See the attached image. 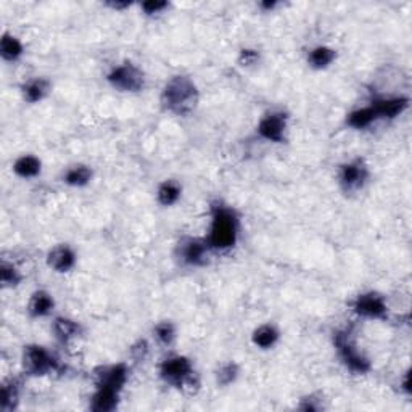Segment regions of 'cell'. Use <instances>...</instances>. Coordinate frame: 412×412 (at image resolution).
Returning <instances> with one entry per match:
<instances>
[{
	"instance_id": "cell-11",
	"label": "cell",
	"mask_w": 412,
	"mask_h": 412,
	"mask_svg": "<svg viewBox=\"0 0 412 412\" xmlns=\"http://www.w3.org/2000/svg\"><path fill=\"white\" fill-rule=\"evenodd\" d=\"M372 108L377 113V118L390 121L396 119L408 112L411 105V99L408 95H386V97H377L371 102Z\"/></svg>"
},
{
	"instance_id": "cell-30",
	"label": "cell",
	"mask_w": 412,
	"mask_h": 412,
	"mask_svg": "<svg viewBox=\"0 0 412 412\" xmlns=\"http://www.w3.org/2000/svg\"><path fill=\"white\" fill-rule=\"evenodd\" d=\"M259 58H261V55H259V50H256V48L245 47L239 52V65L244 66V68H250V66L258 65Z\"/></svg>"
},
{
	"instance_id": "cell-20",
	"label": "cell",
	"mask_w": 412,
	"mask_h": 412,
	"mask_svg": "<svg viewBox=\"0 0 412 412\" xmlns=\"http://www.w3.org/2000/svg\"><path fill=\"white\" fill-rule=\"evenodd\" d=\"M335 60H337V50L329 45L313 47L311 50L308 52V57H306L309 68H313L316 71L330 68V66L335 63Z\"/></svg>"
},
{
	"instance_id": "cell-8",
	"label": "cell",
	"mask_w": 412,
	"mask_h": 412,
	"mask_svg": "<svg viewBox=\"0 0 412 412\" xmlns=\"http://www.w3.org/2000/svg\"><path fill=\"white\" fill-rule=\"evenodd\" d=\"M211 248L206 239L184 237L175 245V258L187 268H205L210 264Z\"/></svg>"
},
{
	"instance_id": "cell-25",
	"label": "cell",
	"mask_w": 412,
	"mask_h": 412,
	"mask_svg": "<svg viewBox=\"0 0 412 412\" xmlns=\"http://www.w3.org/2000/svg\"><path fill=\"white\" fill-rule=\"evenodd\" d=\"M20 404V384L18 380L10 379L2 385V399H0V409L4 412H11Z\"/></svg>"
},
{
	"instance_id": "cell-24",
	"label": "cell",
	"mask_w": 412,
	"mask_h": 412,
	"mask_svg": "<svg viewBox=\"0 0 412 412\" xmlns=\"http://www.w3.org/2000/svg\"><path fill=\"white\" fill-rule=\"evenodd\" d=\"M23 55H24L23 42L13 34L4 33L2 39H0V57H2L4 62L15 63Z\"/></svg>"
},
{
	"instance_id": "cell-32",
	"label": "cell",
	"mask_w": 412,
	"mask_h": 412,
	"mask_svg": "<svg viewBox=\"0 0 412 412\" xmlns=\"http://www.w3.org/2000/svg\"><path fill=\"white\" fill-rule=\"evenodd\" d=\"M399 391L403 393L406 396L412 395V389H411V369H408L401 377H399Z\"/></svg>"
},
{
	"instance_id": "cell-17",
	"label": "cell",
	"mask_w": 412,
	"mask_h": 412,
	"mask_svg": "<svg viewBox=\"0 0 412 412\" xmlns=\"http://www.w3.org/2000/svg\"><path fill=\"white\" fill-rule=\"evenodd\" d=\"M52 332L62 345H68L82 335V325L75 319L60 316L52 322Z\"/></svg>"
},
{
	"instance_id": "cell-19",
	"label": "cell",
	"mask_w": 412,
	"mask_h": 412,
	"mask_svg": "<svg viewBox=\"0 0 412 412\" xmlns=\"http://www.w3.org/2000/svg\"><path fill=\"white\" fill-rule=\"evenodd\" d=\"M281 340V330L277 329L274 324H261L251 333V343L258 349L268 351L276 347V345Z\"/></svg>"
},
{
	"instance_id": "cell-15",
	"label": "cell",
	"mask_w": 412,
	"mask_h": 412,
	"mask_svg": "<svg viewBox=\"0 0 412 412\" xmlns=\"http://www.w3.org/2000/svg\"><path fill=\"white\" fill-rule=\"evenodd\" d=\"M119 398L121 391L107 389V386H95V391L89 403V409L94 412H113L118 409Z\"/></svg>"
},
{
	"instance_id": "cell-22",
	"label": "cell",
	"mask_w": 412,
	"mask_h": 412,
	"mask_svg": "<svg viewBox=\"0 0 412 412\" xmlns=\"http://www.w3.org/2000/svg\"><path fill=\"white\" fill-rule=\"evenodd\" d=\"M13 173L20 179H34L42 173V161L36 155H21L13 163Z\"/></svg>"
},
{
	"instance_id": "cell-2",
	"label": "cell",
	"mask_w": 412,
	"mask_h": 412,
	"mask_svg": "<svg viewBox=\"0 0 412 412\" xmlns=\"http://www.w3.org/2000/svg\"><path fill=\"white\" fill-rule=\"evenodd\" d=\"M161 108L174 116H190L200 103V90L190 76L175 75L165 82L160 94Z\"/></svg>"
},
{
	"instance_id": "cell-18",
	"label": "cell",
	"mask_w": 412,
	"mask_h": 412,
	"mask_svg": "<svg viewBox=\"0 0 412 412\" xmlns=\"http://www.w3.org/2000/svg\"><path fill=\"white\" fill-rule=\"evenodd\" d=\"M183 198V185L175 179H165L156 189V202L163 208H173Z\"/></svg>"
},
{
	"instance_id": "cell-4",
	"label": "cell",
	"mask_w": 412,
	"mask_h": 412,
	"mask_svg": "<svg viewBox=\"0 0 412 412\" xmlns=\"http://www.w3.org/2000/svg\"><path fill=\"white\" fill-rule=\"evenodd\" d=\"M333 347L340 357L342 364L356 375H366L372 371V362L357 347L356 338L349 329H342L333 333Z\"/></svg>"
},
{
	"instance_id": "cell-7",
	"label": "cell",
	"mask_w": 412,
	"mask_h": 412,
	"mask_svg": "<svg viewBox=\"0 0 412 412\" xmlns=\"http://www.w3.org/2000/svg\"><path fill=\"white\" fill-rule=\"evenodd\" d=\"M338 185L345 193H357L364 189L371 179V169L364 158L345 161L338 168Z\"/></svg>"
},
{
	"instance_id": "cell-3",
	"label": "cell",
	"mask_w": 412,
	"mask_h": 412,
	"mask_svg": "<svg viewBox=\"0 0 412 412\" xmlns=\"http://www.w3.org/2000/svg\"><path fill=\"white\" fill-rule=\"evenodd\" d=\"M160 379L166 385L178 390H198L200 379L195 372V366L189 357L174 354L161 361L158 367Z\"/></svg>"
},
{
	"instance_id": "cell-21",
	"label": "cell",
	"mask_w": 412,
	"mask_h": 412,
	"mask_svg": "<svg viewBox=\"0 0 412 412\" xmlns=\"http://www.w3.org/2000/svg\"><path fill=\"white\" fill-rule=\"evenodd\" d=\"M94 179V169L87 165L70 166L62 175V183L72 189H82L87 187Z\"/></svg>"
},
{
	"instance_id": "cell-16",
	"label": "cell",
	"mask_w": 412,
	"mask_h": 412,
	"mask_svg": "<svg viewBox=\"0 0 412 412\" xmlns=\"http://www.w3.org/2000/svg\"><path fill=\"white\" fill-rule=\"evenodd\" d=\"M28 314L33 319H40L50 316L55 309V298L47 290H36L28 301Z\"/></svg>"
},
{
	"instance_id": "cell-31",
	"label": "cell",
	"mask_w": 412,
	"mask_h": 412,
	"mask_svg": "<svg viewBox=\"0 0 412 412\" xmlns=\"http://www.w3.org/2000/svg\"><path fill=\"white\" fill-rule=\"evenodd\" d=\"M298 409L305 411V412H318V411L322 409V401H320V398H318V396L309 395V396L301 399Z\"/></svg>"
},
{
	"instance_id": "cell-23",
	"label": "cell",
	"mask_w": 412,
	"mask_h": 412,
	"mask_svg": "<svg viewBox=\"0 0 412 412\" xmlns=\"http://www.w3.org/2000/svg\"><path fill=\"white\" fill-rule=\"evenodd\" d=\"M377 121H379L377 113H375L372 105L356 108V110L347 114V126L354 131L369 129V127L377 123Z\"/></svg>"
},
{
	"instance_id": "cell-34",
	"label": "cell",
	"mask_w": 412,
	"mask_h": 412,
	"mask_svg": "<svg viewBox=\"0 0 412 412\" xmlns=\"http://www.w3.org/2000/svg\"><path fill=\"white\" fill-rule=\"evenodd\" d=\"M258 7L263 11H266V13H269V11H274L278 7V2H276V0H272V2H269V0H264V2L258 4Z\"/></svg>"
},
{
	"instance_id": "cell-10",
	"label": "cell",
	"mask_w": 412,
	"mask_h": 412,
	"mask_svg": "<svg viewBox=\"0 0 412 412\" xmlns=\"http://www.w3.org/2000/svg\"><path fill=\"white\" fill-rule=\"evenodd\" d=\"M351 309H353L356 316L362 319L384 320L389 318V303H386V298L381 293L374 292V290L357 295L351 301Z\"/></svg>"
},
{
	"instance_id": "cell-13",
	"label": "cell",
	"mask_w": 412,
	"mask_h": 412,
	"mask_svg": "<svg viewBox=\"0 0 412 412\" xmlns=\"http://www.w3.org/2000/svg\"><path fill=\"white\" fill-rule=\"evenodd\" d=\"M127 380H129V367L124 362L103 366L95 372V386H107V389L123 391Z\"/></svg>"
},
{
	"instance_id": "cell-1",
	"label": "cell",
	"mask_w": 412,
	"mask_h": 412,
	"mask_svg": "<svg viewBox=\"0 0 412 412\" xmlns=\"http://www.w3.org/2000/svg\"><path fill=\"white\" fill-rule=\"evenodd\" d=\"M240 216L232 206L222 202L211 205V224L208 237H205L211 251L224 253L232 250L240 237Z\"/></svg>"
},
{
	"instance_id": "cell-27",
	"label": "cell",
	"mask_w": 412,
	"mask_h": 412,
	"mask_svg": "<svg viewBox=\"0 0 412 412\" xmlns=\"http://www.w3.org/2000/svg\"><path fill=\"white\" fill-rule=\"evenodd\" d=\"M153 337L163 347H171L175 337H178V329H175L171 320H161V322L155 324L153 327Z\"/></svg>"
},
{
	"instance_id": "cell-14",
	"label": "cell",
	"mask_w": 412,
	"mask_h": 412,
	"mask_svg": "<svg viewBox=\"0 0 412 412\" xmlns=\"http://www.w3.org/2000/svg\"><path fill=\"white\" fill-rule=\"evenodd\" d=\"M21 97L23 100L26 103H31V105H36V103H40L42 100H45L48 94L52 90V82L47 80V77H31V80L24 81L21 84Z\"/></svg>"
},
{
	"instance_id": "cell-6",
	"label": "cell",
	"mask_w": 412,
	"mask_h": 412,
	"mask_svg": "<svg viewBox=\"0 0 412 412\" xmlns=\"http://www.w3.org/2000/svg\"><path fill=\"white\" fill-rule=\"evenodd\" d=\"M21 366L24 374L31 377H44L52 372H58L62 366L55 356L42 345H26L21 354Z\"/></svg>"
},
{
	"instance_id": "cell-12",
	"label": "cell",
	"mask_w": 412,
	"mask_h": 412,
	"mask_svg": "<svg viewBox=\"0 0 412 412\" xmlns=\"http://www.w3.org/2000/svg\"><path fill=\"white\" fill-rule=\"evenodd\" d=\"M47 266L57 274H68L77 264V254L75 248L68 244H58L48 250L45 256Z\"/></svg>"
},
{
	"instance_id": "cell-33",
	"label": "cell",
	"mask_w": 412,
	"mask_h": 412,
	"mask_svg": "<svg viewBox=\"0 0 412 412\" xmlns=\"http://www.w3.org/2000/svg\"><path fill=\"white\" fill-rule=\"evenodd\" d=\"M105 5H107L108 9L116 10V11H123L126 9H131V4L129 2H114V0H112V2H107Z\"/></svg>"
},
{
	"instance_id": "cell-29",
	"label": "cell",
	"mask_w": 412,
	"mask_h": 412,
	"mask_svg": "<svg viewBox=\"0 0 412 412\" xmlns=\"http://www.w3.org/2000/svg\"><path fill=\"white\" fill-rule=\"evenodd\" d=\"M169 9V2H160V0H150V2L141 4V10L145 16H160Z\"/></svg>"
},
{
	"instance_id": "cell-5",
	"label": "cell",
	"mask_w": 412,
	"mask_h": 412,
	"mask_svg": "<svg viewBox=\"0 0 412 412\" xmlns=\"http://www.w3.org/2000/svg\"><path fill=\"white\" fill-rule=\"evenodd\" d=\"M107 82L110 86L123 94H139L145 89L147 84V77L142 68H139L136 63L123 62L119 65H114L113 68L108 71Z\"/></svg>"
},
{
	"instance_id": "cell-9",
	"label": "cell",
	"mask_w": 412,
	"mask_h": 412,
	"mask_svg": "<svg viewBox=\"0 0 412 412\" xmlns=\"http://www.w3.org/2000/svg\"><path fill=\"white\" fill-rule=\"evenodd\" d=\"M288 132V114L282 110H271L258 121L256 134L266 142L286 143Z\"/></svg>"
},
{
	"instance_id": "cell-28",
	"label": "cell",
	"mask_w": 412,
	"mask_h": 412,
	"mask_svg": "<svg viewBox=\"0 0 412 412\" xmlns=\"http://www.w3.org/2000/svg\"><path fill=\"white\" fill-rule=\"evenodd\" d=\"M0 278H2V286L5 288H15L21 283L23 281V274L15 264L2 261V266H0Z\"/></svg>"
},
{
	"instance_id": "cell-26",
	"label": "cell",
	"mask_w": 412,
	"mask_h": 412,
	"mask_svg": "<svg viewBox=\"0 0 412 412\" xmlns=\"http://www.w3.org/2000/svg\"><path fill=\"white\" fill-rule=\"evenodd\" d=\"M239 375H240V367L237 362H234V361L222 362V364L217 367L215 372L216 385L221 386V389H226V386L234 385L235 381H237Z\"/></svg>"
}]
</instances>
